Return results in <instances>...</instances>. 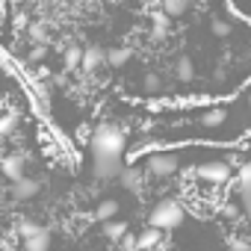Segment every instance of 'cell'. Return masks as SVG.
<instances>
[{
    "instance_id": "1",
    "label": "cell",
    "mask_w": 251,
    "mask_h": 251,
    "mask_svg": "<svg viewBox=\"0 0 251 251\" xmlns=\"http://www.w3.org/2000/svg\"><path fill=\"white\" fill-rule=\"evenodd\" d=\"M124 148H127V139H124V130L118 124H98L92 139H89V151H92V175L98 180H118L121 175V157Z\"/></svg>"
},
{
    "instance_id": "2",
    "label": "cell",
    "mask_w": 251,
    "mask_h": 251,
    "mask_svg": "<svg viewBox=\"0 0 251 251\" xmlns=\"http://www.w3.org/2000/svg\"><path fill=\"white\" fill-rule=\"evenodd\" d=\"M183 219H186V210L180 207V201L163 198V201H157V207L151 210L148 225H151V227H160V230H175Z\"/></svg>"
},
{
    "instance_id": "3",
    "label": "cell",
    "mask_w": 251,
    "mask_h": 251,
    "mask_svg": "<svg viewBox=\"0 0 251 251\" xmlns=\"http://www.w3.org/2000/svg\"><path fill=\"white\" fill-rule=\"evenodd\" d=\"M195 177L204 180V183H213V186H222L233 177V166L227 160H210V163H201L195 169Z\"/></svg>"
},
{
    "instance_id": "4",
    "label": "cell",
    "mask_w": 251,
    "mask_h": 251,
    "mask_svg": "<svg viewBox=\"0 0 251 251\" xmlns=\"http://www.w3.org/2000/svg\"><path fill=\"white\" fill-rule=\"evenodd\" d=\"M145 169H148V175H154V177H172L177 169H180V160H177V154H151L148 160H145Z\"/></svg>"
},
{
    "instance_id": "5",
    "label": "cell",
    "mask_w": 251,
    "mask_h": 251,
    "mask_svg": "<svg viewBox=\"0 0 251 251\" xmlns=\"http://www.w3.org/2000/svg\"><path fill=\"white\" fill-rule=\"evenodd\" d=\"M236 192H239V201H242V213H245V219L251 222V160H248L245 166H239Z\"/></svg>"
},
{
    "instance_id": "6",
    "label": "cell",
    "mask_w": 251,
    "mask_h": 251,
    "mask_svg": "<svg viewBox=\"0 0 251 251\" xmlns=\"http://www.w3.org/2000/svg\"><path fill=\"white\" fill-rule=\"evenodd\" d=\"M118 183H121L124 189H130V192H139V189L145 186V172H142L139 166H124L121 175H118Z\"/></svg>"
},
{
    "instance_id": "7",
    "label": "cell",
    "mask_w": 251,
    "mask_h": 251,
    "mask_svg": "<svg viewBox=\"0 0 251 251\" xmlns=\"http://www.w3.org/2000/svg\"><path fill=\"white\" fill-rule=\"evenodd\" d=\"M0 172H3V177H9L12 183L24 177V157L21 154H12V157H3L0 160Z\"/></svg>"
},
{
    "instance_id": "8",
    "label": "cell",
    "mask_w": 251,
    "mask_h": 251,
    "mask_svg": "<svg viewBox=\"0 0 251 251\" xmlns=\"http://www.w3.org/2000/svg\"><path fill=\"white\" fill-rule=\"evenodd\" d=\"M39 195V180H30V177H21L12 183V198L15 201H30Z\"/></svg>"
},
{
    "instance_id": "9",
    "label": "cell",
    "mask_w": 251,
    "mask_h": 251,
    "mask_svg": "<svg viewBox=\"0 0 251 251\" xmlns=\"http://www.w3.org/2000/svg\"><path fill=\"white\" fill-rule=\"evenodd\" d=\"M100 65H106V50L103 48H86L83 50V71H98Z\"/></svg>"
},
{
    "instance_id": "10",
    "label": "cell",
    "mask_w": 251,
    "mask_h": 251,
    "mask_svg": "<svg viewBox=\"0 0 251 251\" xmlns=\"http://www.w3.org/2000/svg\"><path fill=\"white\" fill-rule=\"evenodd\" d=\"M24 251H50V230L39 227L33 236L24 239Z\"/></svg>"
},
{
    "instance_id": "11",
    "label": "cell",
    "mask_w": 251,
    "mask_h": 251,
    "mask_svg": "<svg viewBox=\"0 0 251 251\" xmlns=\"http://www.w3.org/2000/svg\"><path fill=\"white\" fill-rule=\"evenodd\" d=\"M160 242H163V230H160V227H148V230L139 233V248H142V251H151V248H157Z\"/></svg>"
},
{
    "instance_id": "12",
    "label": "cell",
    "mask_w": 251,
    "mask_h": 251,
    "mask_svg": "<svg viewBox=\"0 0 251 251\" xmlns=\"http://www.w3.org/2000/svg\"><path fill=\"white\" fill-rule=\"evenodd\" d=\"M130 56H133V50H130V48H112V50H106V65L121 68L124 62H130Z\"/></svg>"
},
{
    "instance_id": "13",
    "label": "cell",
    "mask_w": 251,
    "mask_h": 251,
    "mask_svg": "<svg viewBox=\"0 0 251 251\" xmlns=\"http://www.w3.org/2000/svg\"><path fill=\"white\" fill-rule=\"evenodd\" d=\"M225 118H227V109L225 106H213V109H207L201 115V124L204 127H219V124H225Z\"/></svg>"
},
{
    "instance_id": "14",
    "label": "cell",
    "mask_w": 251,
    "mask_h": 251,
    "mask_svg": "<svg viewBox=\"0 0 251 251\" xmlns=\"http://www.w3.org/2000/svg\"><path fill=\"white\" fill-rule=\"evenodd\" d=\"M103 236H109V239H124V236H127V225L118 222V219H109V222H103Z\"/></svg>"
},
{
    "instance_id": "15",
    "label": "cell",
    "mask_w": 251,
    "mask_h": 251,
    "mask_svg": "<svg viewBox=\"0 0 251 251\" xmlns=\"http://www.w3.org/2000/svg\"><path fill=\"white\" fill-rule=\"evenodd\" d=\"M189 3H192V0H163V12L169 18H180L189 9Z\"/></svg>"
},
{
    "instance_id": "16",
    "label": "cell",
    "mask_w": 251,
    "mask_h": 251,
    "mask_svg": "<svg viewBox=\"0 0 251 251\" xmlns=\"http://www.w3.org/2000/svg\"><path fill=\"white\" fill-rule=\"evenodd\" d=\"M175 74H177V80H180V83H189V80L195 77L192 59H189V56H180V59H177V65H175Z\"/></svg>"
},
{
    "instance_id": "17",
    "label": "cell",
    "mask_w": 251,
    "mask_h": 251,
    "mask_svg": "<svg viewBox=\"0 0 251 251\" xmlns=\"http://www.w3.org/2000/svg\"><path fill=\"white\" fill-rule=\"evenodd\" d=\"M115 213H118V201H100L98 204V210H95V216L100 219V222H109V219H115Z\"/></svg>"
},
{
    "instance_id": "18",
    "label": "cell",
    "mask_w": 251,
    "mask_h": 251,
    "mask_svg": "<svg viewBox=\"0 0 251 251\" xmlns=\"http://www.w3.org/2000/svg\"><path fill=\"white\" fill-rule=\"evenodd\" d=\"M83 50H86V48H65V56H62L65 68H77V65H83Z\"/></svg>"
},
{
    "instance_id": "19",
    "label": "cell",
    "mask_w": 251,
    "mask_h": 251,
    "mask_svg": "<svg viewBox=\"0 0 251 251\" xmlns=\"http://www.w3.org/2000/svg\"><path fill=\"white\" fill-rule=\"evenodd\" d=\"M169 15L166 12H160V15H154V39H163L166 33H169Z\"/></svg>"
},
{
    "instance_id": "20",
    "label": "cell",
    "mask_w": 251,
    "mask_h": 251,
    "mask_svg": "<svg viewBox=\"0 0 251 251\" xmlns=\"http://www.w3.org/2000/svg\"><path fill=\"white\" fill-rule=\"evenodd\" d=\"M39 227H42V225H36L33 219H21V222H18V236H21V239H27V236H33Z\"/></svg>"
},
{
    "instance_id": "21",
    "label": "cell",
    "mask_w": 251,
    "mask_h": 251,
    "mask_svg": "<svg viewBox=\"0 0 251 251\" xmlns=\"http://www.w3.org/2000/svg\"><path fill=\"white\" fill-rule=\"evenodd\" d=\"M210 30H213V36H219V39H225V36H230V30H233V27H230L227 21H222V18H216V21L210 24Z\"/></svg>"
},
{
    "instance_id": "22",
    "label": "cell",
    "mask_w": 251,
    "mask_h": 251,
    "mask_svg": "<svg viewBox=\"0 0 251 251\" xmlns=\"http://www.w3.org/2000/svg\"><path fill=\"white\" fill-rule=\"evenodd\" d=\"M15 124H18V118H15V115H3V118H0V136L12 133V130H15Z\"/></svg>"
},
{
    "instance_id": "23",
    "label": "cell",
    "mask_w": 251,
    "mask_h": 251,
    "mask_svg": "<svg viewBox=\"0 0 251 251\" xmlns=\"http://www.w3.org/2000/svg\"><path fill=\"white\" fill-rule=\"evenodd\" d=\"M30 39L33 42H42L45 39V24H30Z\"/></svg>"
},
{
    "instance_id": "24",
    "label": "cell",
    "mask_w": 251,
    "mask_h": 251,
    "mask_svg": "<svg viewBox=\"0 0 251 251\" xmlns=\"http://www.w3.org/2000/svg\"><path fill=\"white\" fill-rule=\"evenodd\" d=\"M160 86H163V83H160L157 74H148V77H145V92H157Z\"/></svg>"
},
{
    "instance_id": "25",
    "label": "cell",
    "mask_w": 251,
    "mask_h": 251,
    "mask_svg": "<svg viewBox=\"0 0 251 251\" xmlns=\"http://www.w3.org/2000/svg\"><path fill=\"white\" fill-rule=\"evenodd\" d=\"M45 53H48V48H45V45H39V48H33V53H30V59H42Z\"/></svg>"
},
{
    "instance_id": "26",
    "label": "cell",
    "mask_w": 251,
    "mask_h": 251,
    "mask_svg": "<svg viewBox=\"0 0 251 251\" xmlns=\"http://www.w3.org/2000/svg\"><path fill=\"white\" fill-rule=\"evenodd\" d=\"M12 24H15L18 30H21V27H27V15H15V21H12Z\"/></svg>"
},
{
    "instance_id": "27",
    "label": "cell",
    "mask_w": 251,
    "mask_h": 251,
    "mask_svg": "<svg viewBox=\"0 0 251 251\" xmlns=\"http://www.w3.org/2000/svg\"><path fill=\"white\" fill-rule=\"evenodd\" d=\"M248 106H251V92H248Z\"/></svg>"
},
{
    "instance_id": "28",
    "label": "cell",
    "mask_w": 251,
    "mask_h": 251,
    "mask_svg": "<svg viewBox=\"0 0 251 251\" xmlns=\"http://www.w3.org/2000/svg\"><path fill=\"white\" fill-rule=\"evenodd\" d=\"M160 3H163V0H160Z\"/></svg>"
}]
</instances>
